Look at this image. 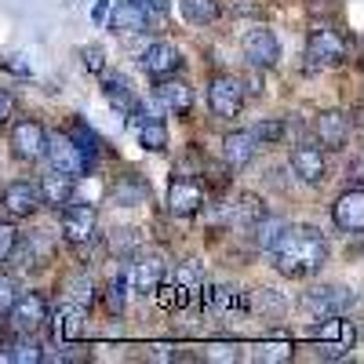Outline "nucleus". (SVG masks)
<instances>
[{
    "mask_svg": "<svg viewBox=\"0 0 364 364\" xmlns=\"http://www.w3.org/2000/svg\"><path fill=\"white\" fill-rule=\"evenodd\" d=\"M357 306V291L343 288V284H324V288H310L302 295V310H306L314 321L324 317H346Z\"/></svg>",
    "mask_w": 364,
    "mask_h": 364,
    "instance_id": "nucleus-2",
    "label": "nucleus"
},
{
    "mask_svg": "<svg viewBox=\"0 0 364 364\" xmlns=\"http://www.w3.org/2000/svg\"><path fill=\"white\" fill-rule=\"evenodd\" d=\"M317 357H324V360H343V357H350V346H343V343H321V346H317Z\"/></svg>",
    "mask_w": 364,
    "mask_h": 364,
    "instance_id": "nucleus-41",
    "label": "nucleus"
},
{
    "mask_svg": "<svg viewBox=\"0 0 364 364\" xmlns=\"http://www.w3.org/2000/svg\"><path fill=\"white\" fill-rule=\"evenodd\" d=\"M37 190H41V204L58 211V208H66L73 200V178L63 175V171H51V175H44L37 182Z\"/></svg>",
    "mask_w": 364,
    "mask_h": 364,
    "instance_id": "nucleus-21",
    "label": "nucleus"
},
{
    "mask_svg": "<svg viewBox=\"0 0 364 364\" xmlns=\"http://www.w3.org/2000/svg\"><path fill=\"white\" fill-rule=\"evenodd\" d=\"M291 343H277V339H266L259 343V360H291Z\"/></svg>",
    "mask_w": 364,
    "mask_h": 364,
    "instance_id": "nucleus-36",
    "label": "nucleus"
},
{
    "mask_svg": "<svg viewBox=\"0 0 364 364\" xmlns=\"http://www.w3.org/2000/svg\"><path fill=\"white\" fill-rule=\"evenodd\" d=\"M245 310H255V314H262V317H284L288 302H284L281 291H273V288H255V291L245 299Z\"/></svg>",
    "mask_w": 364,
    "mask_h": 364,
    "instance_id": "nucleus-24",
    "label": "nucleus"
},
{
    "mask_svg": "<svg viewBox=\"0 0 364 364\" xmlns=\"http://www.w3.org/2000/svg\"><path fill=\"white\" fill-rule=\"evenodd\" d=\"M175 288H182L186 295L204 291V269H200L197 262H178V266H175Z\"/></svg>",
    "mask_w": 364,
    "mask_h": 364,
    "instance_id": "nucleus-29",
    "label": "nucleus"
},
{
    "mask_svg": "<svg viewBox=\"0 0 364 364\" xmlns=\"http://www.w3.org/2000/svg\"><path fill=\"white\" fill-rule=\"evenodd\" d=\"M15 240H18V230L8 226V223H0V262H8L11 248H15Z\"/></svg>",
    "mask_w": 364,
    "mask_h": 364,
    "instance_id": "nucleus-39",
    "label": "nucleus"
},
{
    "mask_svg": "<svg viewBox=\"0 0 364 364\" xmlns=\"http://www.w3.org/2000/svg\"><path fill=\"white\" fill-rule=\"evenodd\" d=\"M149 357H154V360H171L175 350H171V346H154V353H149Z\"/></svg>",
    "mask_w": 364,
    "mask_h": 364,
    "instance_id": "nucleus-44",
    "label": "nucleus"
},
{
    "mask_svg": "<svg viewBox=\"0 0 364 364\" xmlns=\"http://www.w3.org/2000/svg\"><path fill=\"white\" fill-rule=\"evenodd\" d=\"M291 171L310 182V186H321V182L328 178V161H324V149L317 142H299L291 149Z\"/></svg>",
    "mask_w": 364,
    "mask_h": 364,
    "instance_id": "nucleus-11",
    "label": "nucleus"
},
{
    "mask_svg": "<svg viewBox=\"0 0 364 364\" xmlns=\"http://www.w3.org/2000/svg\"><path fill=\"white\" fill-rule=\"evenodd\" d=\"M80 63H84L87 73H102V70H106V51H102L99 44H91V48L80 51Z\"/></svg>",
    "mask_w": 364,
    "mask_h": 364,
    "instance_id": "nucleus-37",
    "label": "nucleus"
},
{
    "mask_svg": "<svg viewBox=\"0 0 364 364\" xmlns=\"http://www.w3.org/2000/svg\"><path fill=\"white\" fill-rule=\"evenodd\" d=\"M291 223L284 219V215H262L252 223V240H255V248H262V252H273L277 248V240L284 237V230H288Z\"/></svg>",
    "mask_w": 364,
    "mask_h": 364,
    "instance_id": "nucleus-23",
    "label": "nucleus"
},
{
    "mask_svg": "<svg viewBox=\"0 0 364 364\" xmlns=\"http://www.w3.org/2000/svg\"><path fill=\"white\" fill-rule=\"evenodd\" d=\"M63 215H58V223H63V237L70 240L73 248H87V245H95L99 240V211L91 208V204H66V208H58Z\"/></svg>",
    "mask_w": 364,
    "mask_h": 364,
    "instance_id": "nucleus-5",
    "label": "nucleus"
},
{
    "mask_svg": "<svg viewBox=\"0 0 364 364\" xmlns=\"http://www.w3.org/2000/svg\"><path fill=\"white\" fill-rule=\"evenodd\" d=\"M252 135L259 139V146H277L288 135V124H284V120H277V117H266V120H259V124L252 128Z\"/></svg>",
    "mask_w": 364,
    "mask_h": 364,
    "instance_id": "nucleus-31",
    "label": "nucleus"
},
{
    "mask_svg": "<svg viewBox=\"0 0 364 364\" xmlns=\"http://www.w3.org/2000/svg\"><path fill=\"white\" fill-rule=\"evenodd\" d=\"M142 70H146L149 77H168V73H178V70H182V55H178V48H175V44L157 41V44H149V48L142 51Z\"/></svg>",
    "mask_w": 364,
    "mask_h": 364,
    "instance_id": "nucleus-18",
    "label": "nucleus"
},
{
    "mask_svg": "<svg viewBox=\"0 0 364 364\" xmlns=\"http://www.w3.org/2000/svg\"><path fill=\"white\" fill-rule=\"evenodd\" d=\"M102 91H106V102H109V106H117L120 113H128V117H132V113L142 106V102L135 99L132 84H128L124 77H109V80L102 84Z\"/></svg>",
    "mask_w": 364,
    "mask_h": 364,
    "instance_id": "nucleus-25",
    "label": "nucleus"
},
{
    "mask_svg": "<svg viewBox=\"0 0 364 364\" xmlns=\"http://www.w3.org/2000/svg\"><path fill=\"white\" fill-rule=\"evenodd\" d=\"M66 288H70V302H77V306H87L91 310V302H95V281L87 277V273L80 269V273H73V277L66 281Z\"/></svg>",
    "mask_w": 364,
    "mask_h": 364,
    "instance_id": "nucleus-30",
    "label": "nucleus"
},
{
    "mask_svg": "<svg viewBox=\"0 0 364 364\" xmlns=\"http://www.w3.org/2000/svg\"><path fill=\"white\" fill-rule=\"evenodd\" d=\"M182 8V18L190 26H211L223 11H219V0H178Z\"/></svg>",
    "mask_w": 364,
    "mask_h": 364,
    "instance_id": "nucleus-26",
    "label": "nucleus"
},
{
    "mask_svg": "<svg viewBox=\"0 0 364 364\" xmlns=\"http://www.w3.org/2000/svg\"><path fill=\"white\" fill-rule=\"evenodd\" d=\"M245 58H248L255 70H273V66H277L281 44H277V37H273V29H266V26L248 29V37H245Z\"/></svg>",
    "mask_w": 364,
    "mask_h": 364,
    "instance_id": "nucleus-15",
    "label": "nucleus"
},
{
    "mask_svg": "<svg viewBox=\"0 0 364 364\" xmlns=\"http://www.w3.org/2000/svg\"><path fill=\"white\" fill-rule=\"evenodd\" d=\"M11 360H15V364H37V360H44L41 343H37L33 336H18V339L11 343Z\"/></svg>",
    "mask_w": 364,
    "mask_h": 364,
    "instance_id": "nucleus-33",
    "label": "nucleus"
},
{
    "mask_svg": "<svg viewBox=\"0 0 364 364\" xmlns=\"http://www.w3.org/2000/svg\"><path fill=\"white\" fill-rule=\"evenodd\" d=\"M132 4H139L146 15H154V11H168V0H132Z\"/></svg>",
    "mask_w": 364,
    "mask_h": 364,
    "instance_id": "nucleus-43",
    "label": "nucleus"
},
{
    "mask_svg": "<svg viewBox=\"0 0 364 364\" xmlns=\"http://www.w3.org/2000/svg\"><path fill=\"white\" fill-rule=\"evenodd\" d=\"M328 262V240L314 226H288L273 248V266L284 277H314Z\"/></svg>",
    "mask_w": 364,
    "mask_h": 364,
    "instance_id": "nucleus-1",
    "label": "nucleus"
},
{
    "mask_svg": "<svg viewBox=\"0 0 364 364\" xmlns=\"http://www.w3.org/2000/svg\"><path fill=\"white\" fill-rule=\"evenodd\" d=\"M48 321H51V310H48V299L41 291L15 295L11 310H8V324H11L15 336H37Z\"/></svg>",
    "mask_w": 364,
    "mask_h": 364,
    "instance_id": "nucleus-4",
    "label": "nucleus"
},
{
    "mask_svg": "<svg viewBox=\"0 0 364 364\" xmlns=\"http://www.w3.org/2000/svg\"><path fill=\"white\" fill-rule=\"evenodd\" d=\"M109 29L113 33H124V37H135V33H146L149 29V15L132 4V0H124V4H117L113 15H109Z\"/></svg>",
    "mask_w": 364,
    "mask_h": 364,
    "instance_id": "nucleus-20",
    "label": "nucleus"
},
{
    "mask_svg": "<svg viewBox=\"0 0 364 364\" xmlns=\"http://www.w3.org/2000/svg\"><path fill=\"white\" fill-rule=\"evenodd\" d=\"M346 37L339 33V29H331V26H317L310 29V58L321 66H343L346 63Z\"/></svg>",
    "mask_w": 364,
    "mask_h": 364,
    "instance_id": "nucleus-9",
    "label": "nucleus"
},
{
    "mask_svg": "<svg viewBox=\"0 0 364 364\" xmlns=\"http://www.w3.org/2000/svg\"><path fill=\"white\" fill-rule=\"evenodd\" d=\"M208 360H240V350L230 343H215V346H208Z\"/></svg>",
    "mask_w": 364,
    "mask_h": 364,
    "instance_id": "nucleus-40",
    "label": "nucleus"
},
{
    "mask_svg": "<svg viewBox=\"0 0 364 364\" xmlns=\"http://www.w3.org/2000/svg\"><path fill=\"white\" fill-rule=\"evenodd\" d=\"M11 117H15V95L8 87H0V124H8Z\"/></svg>",
    "mask_w": 364,
    "mask_h": 364,
    "instance_id": "nucleus-42",
    "label": "nucleus"
},
{
    "mask_svg": "<svg viewBox=\"0 0 364 364\" xmlns=\"http://www.w3.org/2000/svg\"><path fill=\"white\" fill-rule=\"evenodd\" d=\"M314 132H317V146H321V149H343V146L350 142L353 120H350L343 109H324V113L314 120Z\"/></svg>",
    "mask_w": 364,
    "mask_h": 364,
    "instance_id": "nucleus-13",
    "label": "nucleus"
},
{
    "mask_svg": "<svg viewBox=\"0 0 364 364\" xmlns=\"http://www.w3.org/2000/svg\"><path fill=\"white\" fill-rule=\"evenodd\" d=\"M44 157H48V164H51V171H63V175H70V178H80V175H87L91 171V161L84 149L66 135V132H55V135H48V146H44Z\"/></svg>",
    "mask_w": 364,
    "mask_h": 364,
    "instance_id": "nucleus-3",
    "label": "nucleus"
},
{
    "mask_svg": "<svg viewBox=\"0 0 364 364\" xmlns=\"http://www.w3.org/2000/svg\"><path fill=\"white\" fill-rule=\"evenodd\" d=\"M44 146H48V132L41 120L33 117H22L18 124L11 128V154L15 161H26V164H33L44 157Z\"/></svg>",
    "mask_w": 364,
    "mask_h": 364,
    "instance_id": "nucleus-8",
    "label": "nucleus"
},
{
    "mask_svg": "<svg viewBox=\"0 0 364 364\" xmlns=\"http://www.w3.org/2000/svg\"><path fill=\"white\" fill-rule=\"evenodd\" d=\"M66 135H70V139H73V142H77V146L84 149V154H87L91 161L99 157V149H102V142H99V135H95V132H91V128L84 124V120H77V124H73V128H70Z\"/></svg>",
    "mask_w": 364,
    "mask_h": 364,
    "instance_id": "nucleus-34",
    "label": "nucleus"
},
{
    "mask_svg": "<svg viewBox=\"0 0 364 364\" xmlns=\"http://www.w3.org/2000/svg\"><path fill=\"white\" fill-rule=\"evenodd\" d=\"M84 321H87V306H77V302H63L58 306V314H55V336L63 339V343H70V339H77V336H84Z\"/></svg>",
    "mask_w": 364,
    "mask_h": 364,
    "instance_id": "nucleus-22",
    "label": "nucleus"
},
{
    "mask_svg": "<svg viewBox=\"0 0 364 364\" xmlns=\"http://www.w3.org/2000/svg\"><path fill=\"white\" fill-rule=\"evenodd\" d=\"M139 142H142V149H149V154H164L168 149V124L157 120V117L142 120L139 124Z\"/></svg>",
    "mask_w": 364,
    "mask_h": 364,
    "instance_id": "nucleus-27",
    "label": "nucleus"
},
{
    "mask_svg": "<svg viewBox=\"0 0 364 364\" xmlns=\"http://www.w3.org/2000/svg\"><path fill=\"white\" fill-rule=\"evenodd\" d=\"M204 190H200V182L193 175H178L171 178V190H168V211L178 219H186V215H197V211L204 208Z\"/></svg>",
    "mask_w": 364,
    "mask_h": 364,
    "instance_id": "nucleus-10",
    "label": "nucleus"
},
{
    "mask_svg": "<svg viewBox=\"0 0 364 364\" xmlns=\"http://www.w3.org/2000/svg\"><path fill=\"white\" fill-rule=\"evenodd\" d=\"M245 80L233 77V73H215L208 84V106L219 120H233L240 109H245Z\"/></svg>",
    "mask_w": 364,
    "mask_h": 364,
    "instance_id": "nucleus-6",
    "label": "nucleus"
},
{
    "mask_svg": "<svg viewBox=\"0 0 364 364\" xmlns=\"http://www.w3.org/2000/svg\"><path fill=\"white\" fill-rule=\"evenodd\" d=\"M154 99H157L168 113L186 117V113L193 109V87H190L186 80H178L175 73H168V77H157V84H154Z\"/></svg>",
    "mask_w": 364,
    "mask_h": 364,
    "instance_id": "nucleus-14",
    "label": "nucleus"
},
{
    "mask_svg": "<svg viewBox=\"0 0 364 364\" xmlns=\"http://www.w3.org/2000/svg\"><path fill=\"white\" fill-rule=\"evenodd\" d=\"M223 157H226V168H230V171H245V168L259 157V139H255L252 132H233V135H226Z\"/></svg>",
    "mask_w": 364,
    "mask_h": 364,
    "instance_id": "nucleus-17",
    "label": "nucleus"
},
{
    "mask_svg": "<svg viewBox=\"0 0 364 364\" xmlns=\"http://www.w3.org/2000/svg\"><path fill=\"white\" fill-rule=\"evenodd\" d=\"M109 197H113V204H120V208H139V204L149 200V182H146L142 175H135V171L117 175Z\"/></svg>",
    "mask_w": 364,
    "mask_h": 364,
    "instance_id": "nucleus-19",
    "label": "nucleus"
},
{
    "mask_svg": "<svg viewBox=\"0 0 364 364\" xmlns=\"http://www.w3.org/2000/svg\"><path fill=\"white\" fill-rule=\"evenodd\" d=\"M331 219H336V226L350 237L360 233V226H364V193H360V186L346 190L336 204H331Z\"/></svg>",
    "mask_w": 364,
    "mask_h": 364,
    "instance_id": "nucleus-16",
    "label": "nucleus"
},
{
    "mask_svg": "<svg viewBox=\"0 0 364 364\" xmlns=\"http://www.w3.org/2000/svg\"><path fill=\"white\" fill-rule=\"evenodd\" d=\"M124 299H128V273H120V277H113L109 288H106V310L120 314L124 310Z\"/></svg>",
    "mask_w": 364,
    "mask_h": 364,
    "instance_id": "nucleus-35",
    "label": "nucleus"
},
{
    "mask_svg": "<svg viewBox=\"0 0 364 364\" xmlns=\"http://www.w3.org/2000/svg\"><path fill=\"white\" fill-rule=\"evenodd\" d=\"M124 273H128V284L139 295H157V288L168 277V262L161 255H154V252H135Z\"/></svg>",
    "mask_w": 364,
    "mask_h": 364,
    "instance_id": "nucleus-7",
    "label": "nucleus"
},
{
    "mask_svg": "<svg viewBox=\"0 0 364 364\" xmlns=\"http://www.w3.org/2000/svg\"><path fill=\"white\" fill-rule=\"evenodd\" d=\"M15 295H18V291H15V281L8 277V273H0V317H8Z\"/></svg>",
    "mask_w": 364,
    "mask_h": 364,
    "instance_id": "nucleus-38",
    "label": "nucleus"
},
{
    "mask_svg": "<svg viewBox=\"0 0 364 364\" xmlns=\"http://www.w3.org/2000/svg\"><path fill=\"white\" fill-rule=\"evenodd\" d=\"M0 204H4V211H8L11 219H29L37 208H44V204H41V190H37V182H26V178L8 182L4 193H0Z\"/></svg>",
    "mask_w": 364,
    "mask_h": 364,
    "instance_id": "nucleus-12",
    "label": "nucleus"
},
{
    "mask_svg": "<svg viewBox=\"0 0 364 364\" xmlns=\"http://www.w3.org/2000/svg\"><path fill=\"white\" fill-rule=\"evenodd\" d=\"M204 302H208L211 310H245V295H240L237 288H230V284L208 288L204 291Z\"/></svg>",
    "mask_w": 364,
    "mask_h": 364,
    "instance_id": "nucleus-28",
    "label": "nucleus"
},
{
    "mask_svg": "<svg viewBox=\"0 0 364 364\" xmlns=\"http://www.w3.org/2000/svg\"><path fill=\"white\" fill-rule=\"evenodd\" d=\"M139 248H142V240H139L135 230H113V233H109V252H113V255L132 259Z\"/></svg>",
    "mask_w": 364,
    "mask_h": 364,
    "instance_id": "nucleus-32",
    "label": "nucleus"
}]
</instances>
